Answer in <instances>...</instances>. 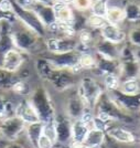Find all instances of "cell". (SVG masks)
I'll use <instances>...</instances> for the list:
<instances>
[{
	"instance_id": "ee69618b",
	"label": "cell",
	"mask_w": 140,
	"mask_h": 148,
	"mask_svg": "<svg viewBox=\"0 0 140 148\" xmlns=\"http://www.w3.org/2000/svg\"><path fill=\"white\" fill-rule=\"evenodd\" d=\"M135 56L137 58V60L140 61V49H138L137 51H135Z\"/></svg>"
},
{
	"instance_id": "3957f363",
	"label": "cell",
	"mask_w": 140,
	"mask_h": 148,
	"mask_svg": "<svg viewBox=\"0 0 140 148\" xmlns=\"http://www.w3.org/2000/svg\"><path fill=\"white\" fill-rule=\"evenodd\" d=\"M18 22V21H17ZM16 23L12 25V30H11V37L13 40L14 48L25 54H33L40 51L41 44H42V39L38 34H36L33 31L25 28L20 22V25H16Z\"/></svg>"
},
{
	"instance_id": "4316f807",
	"label": "cell",
	"mask_w": 140,
	"mask_h": 148,
	"mask_svg": "<svg viewBox=\"0 0 140 148\" xmlns=\"http://www.w3.org/2000/svg\"><path fill=\"white\" fill-rule=\"evenodd\" d=\"M119 91L127 95H136L140 93L139 79H129L120 82Z\"/></svg>"
},
{
	"instance_id": "f6af8a7d",
	"label": "cell",
	"mask_w": 140,
	"mask_h": 148,
	"mask_svg": "<svg viewBox=\"0 0 140 148\" xmlns=\"http://www.w3.org/2000/svg\"><path fill=\"white\" fill-rule=\"evenodd\" d=\"M99 148H109V147H108V145H107V144H106V142H105V144H104V145H102Z\"/></svg>"
},
{
	"instance_id": "2e32d148",
	"label": "cell",
	"mask_w": 140,
	"mask_h": 148,
	"mask_svg": "<svg viewBox=\"0 0 140 148\" xmlns=\"http://www.w3.org/2000/svg\"><path fill=\"white\" fill-rule=\"evenodd\" d=\"M66 116L72 121L79 119L85 111L86 106L82 99L79 97L77 92H74L71 96H68L66 101Z\"/></svg>"
},
{
	"instance_id": "9a60e30c",
	"label": "cell",
	"mask_w": 140,
	"mask_h": 148,
	"mask_svg": "<svg viewBox=\"0 0 140 148\" xmlns=\"http://www.w3.org/2000/svg\"><path fill=\"white\" fill-rule=\"evenodd\" d=\"M106 136L110 140H114L116 143L120 144H126V145H131L136 143V136L128 130L127 128L113 124L108 130H106Z\"/></svg>"
},
{
	"instance_id": "d4e9b609",
	"label": "cell",
	"mask_w": 140,
	"mask_h": 148,
	"mask_svg": "<svg viewBox=\"0 0 140 148\" xmlns=\"http://www.w3.org/2000/svg\"><path fill=\"white\" fill-rule=\"evenodd\" d=\"M106 138H107V136H106L105 132L96 130V128H91L87 134L84 145H86L89 148H99L102 145L105 144Z\"/></svg>"
},
{
	"instance_id": "ab89813d",
	"label": "cell",
	"mask_w": 140,
	"mask_h": 148,
	"mask_svg": "<svg viewBox=\"0 0 140 148\" xmlns=\"http://www.w3.org/2000/svg\"><path fill=\"white\" fill-rule=\"evenodd\" d=\"M0 11L12 12V1L11 0H0Z\"/></svg>"
},
{
	"instance_id": "d590c367",
	"label": "cell",
	"mask_w": 140,
	"mask_h": 148,
	"mask_svg": "<svg viewBox=\"0 0 140 148\" xmlns=\"http://www.w3.org/2000/svg\"><path fill=\"white\" fill-rule=\"evenodd\" d=\"M94 2V0H72L71 7L73 10H76L79 12H86L91 10V7Z\"/></svg>"
},
{
	"instance_id": "8d00e7d4",
	"label": "cell",
	"mask_w": 140,
	"mask_h": 148,
	"mask_svg": "<svg viewBox=\"0 0 140 148\" xmlns=\"http://www.w3.org/2000/svg\"><path fill=\"white\" fill-rule=\"evenodd\" d=\"M127 39L130 42V45L140 49V25L130 29V31L127 33Z\"/></svg>"
},
{
	"instance_id": "30bf717a",
	"label": "cell",
	"mask_w": 140,
	"mask_h": 148,
	"mask_svg": "<svg viewBox=\"0 0 140 148\" xmlns=\"http://www.w3.org/2000/svg\"><path fill=\"white\" fill-rule=\"evenodd\" d=\"M54 127L56 134V144L70 145L72 140V119L66 115L56 114L54 117Z\"/></svg>"
},
{
	"instance_id": "8fae6325",
	"label": "cell",
	"mask_w": 140,
	"mask_h": 148,
	"mask_svg": "<svg viewBox=\"0 0 140 148\" xmlns=\"http://www.w3.org/2000/svg\"><path fill=\"white\" fill-rule=\"evenodd\" d=\"M27 59V54L19 51L16 48L8 51L0 62V68L9 73L17 74L20 72Z\"/></svg>"
},
{
	"instance_id": "f35d334b",
	"label": "cell",
	"mask_w": 140,
	"mask_h": 148,
	"mask_svg": "<svg viewBox=\"0 0 140 148\" xmlns=\"http://www.w3.org/2000/svg\"><path fill=\"white\" fill-rule=\"evenodd\" d=\"M54 146L55 143L42 133V135L40 136V138L38 140L37 148H54Z\"/></svg>"
},
{
	"instance_id": "d6a6232c",
	"label": "cell",
	"mask_w": 140,
	"mask_h": 148,
	"mask_svg": "<svg viewBox=\"0 0 140 148\" xmlns=\"http://www.w3.org/2000/svg\"><path fill=\"white\" fill-rule=\"evenodd\" d=\"M103 82L105 92H113V91L119 90L122 80L117 74H106L103 76Z\"/></svg>"
},
{
	"instance_id": "bcb514c9",
	"label": "cell",
	"mask_w": 140,
	"mask_h": 148,
	"mask_svg": "<svg viewBox=\"0 0 140 148\" xmlns=\"http://www.w3.org/2000/svg\"><path fill=\"white\" fill-rule=\"evenodd\" d=\"M139 112H140V108H139Z\"/></svg>"
},
{
	"instance_id": "f546056e",
	"label": "cell",
	"mask_w": 140,
	"mask_h": 148,
	"mask_svg": "<svg viewBox=\"0 0 140 148\" xmlns=\"http://www.w3.org/2000/svg\"><path fill=\"white\" fill-rule=\"evenodd\" d=\"M14 110H16V104L7 99L3 96V94H1L0 92V119L14 116Z\"/></svg>"
},
{
	"instance_id": "44dd1931",
	"label": "cell",
	"mask_w": 140,
	"mask_h": 148,
	"mask_svg": "<svg viewBox=\"0 0 140 148\" xmlns=\"http://www.w3.org/2000/svg\"><path fill=\"white\" fill-rule=\"evenodd\" d=\"M53 9H54L56 21L73 25L74 19H75V13H74L73 8L70 5L64 3L61 0H57L53 3Z\"/></svg>"
},
{
	"instance_id": "83f0119b",
	"label": "cell",
	"mask_w": 140,
	"mask_h": 148,
	"mask_svg": "<svg viewBox=\"0 0 140 148\" xmlns=\"http://www.w3.org/2000/svg\"><path fill=\"white\" fill-rule=\"evenodd\" d=\"M18 79L19 76H17V74L9 73L3 69L0 68V92L10 91L12 84Z\"/></svg>"
},
{
	"instance_id": "52a82bcc",
	"label": "cell",
	"mask_w": 140,
	"mask_h": 148,
	"mask_svg": "<svg viewBox=\"0 0 140 148\" xmlns=\"http://www.w3.org/2000/svg\"><path fill=\"white\" fill-rule=\"evenodd\" d=\"M25 130V124L17 116L0 119V134L7 143L19 140Z\"/></svg>"
},
{
	"instance_id": "6da1fadb",
	"label": "cell",
	"mask_w": 140,
	"mask_h": 148,
	"mask_svg": "<svg viewBox=\"0 0 140 148\" xmlns=\"http://www.w3.org/2000/svg\"><path fill=\"white\" fill-rule=\"evenodd\" d=\"M94 113L95 116L111 124H130L134 122L132 116L116 104L107 92H104L99 97L94 108Z\"/></svg>"
},
{
	"instance_id": "603a6c76",
	"label": "cell",
	"mask_w": 140,
	"mask_h": 148,
	"mask_svg": "<svg viewBox=\"0 0 140 148\" xmlns=\"http://www.w3.org/2000/svg\"><path fill=\"white\" fill-rule=\"evenodd\" d=\"M43 133V123L37 122V123H32L25 125V134L28 138V142L31 145L32 148H37L38 140L40 138V136Z\"/></svg>"
},
{
	"instance_id": "9c48e42d",
	"label": "cell",
	"mask_w": 140,
	"mask_h": 148,
	"mask_svg": "<svg viewBox=\"0 0 140 148\" xmlns=\"http://www.w3.org/2000/svg\"><path fill=\"white\" fill-rule=\"evenodd\" d=\"M46 82H49L56 91L60 92L71 90L76 84L75 74L68 70H60V69H55Z\"/></svg>"
},
{
	"instance_id": "5b68a950",
	"label": "cell",
	"mask_w": 140,
	"mask_h": 148,
	"mask_svg": "<svg viewBox=\"0 0 140 148\" xmlns=\"http://www.w3.org/2000/svg\"><path fill=\"white\" fill-rule=\"evenodd\" d=\"M11 1H12V11L17 20H18V22H20L22 25H25V28L30 29L31 31H33L40 38L44 39L46 33H48L46 28L41 22V20L39 19L37 13L32 9L20 6L16 0H11Z\"/></svg>"
},
{
	"instance_id": "ffe728a7",
	"label": "cell",
	"mask_w": 140,
	"mask_h": 148,
	"mask_svg": "<svg viewBox=\"0 0 140 148\" xmlns=\"http://www.w3.org/2000/svg\"><path fill=\"white\" fill-rule=\"evenodd\" d=\"M119 77L120 80H129V79H139L140 77V61L137 59L119 61Z\"/></svg>"
},
{
	"instance_id": "7402d4cb",
	"label": "cell",
	"mask_w": 140,
	"mask_h": 148,
	"mask_svg": "<svg viewBox=\"0 0 140 148\" xmlns=\"http://www.w3.org/2000/svg\"><path fill=\"white\" fill-rule=\"evenodd\" d=\"M89 130L91 128L85 123H83L81 119H75V121H73L72 122V140H71L70 145L84 144Z\"/></svg>"
},
{
	"instance_id": "7c38bea8",
	"label": "cell",
	"mask_w": 140,
	"mask_h": 148,
	"mask_svg": "<svg viewBox=\"0 0 140 148\" xmlns=\"http://www.w3.org/2000/svg\"><path fill=\"white\" fill-rule=\"evenodd\" d=\"M109 96L114 99L116 104L118 105L122 110H124L127 113L135 111H139L140 108V93L136 95H127L124 94L119 90L113 91V92H107Z\"/></svg>"
},
{
	"instance_id": "484cf974",
	"label": "cell",
	"mask_w": 140,
	"mask_h": 148,
	"mask_svg": "<svg viewBox=\"0 0 140 148\" xmlns=\"http://www.w3.org/2000/svg\"><path fill=\"white\" fill-rule=\"evenodd\" d=\"M105 19H106L107 23L119 25L122 22H124V21L126 20V19H125V12H124V9L120 8V7H117V6L108 7Z\"/></svg>"
},
{
	"instance_id": "e575fe53",
	"label": "cell",
	"mask_w": 140,
	"mask_h": 148,
	"mask_svg": "<svg viewBox=\"0 0 140 148\" xmlns=\"http://www.w3.org/2000/svg\"><path fill=\"white\" fill-rule=\"evenodd\" d=\"M108 0H94L93 5L91 7V13L98 17H106L107 9H108Z\"/></svg>"
},
{
	"instance_id": "5bb4252c",
	"label": "cell",
	"mask_w": 140,
	"mask_h": 148,
	"mask_svg": "<svg viewBox=\"0 0 140 148\" xmlns=\"http://www.w3.org/2000/svg\"><path fill=\"white\" fill-rule=\"evenodd\" d=\"M98 32L103 40L117 45H122L127 40V33L122 28H120V25L106 23Z\"/></svg>"
},
{
	"instance_id": "7a4b0ae2",
	"label": "cell",
	"mask_w": 140,
	"mask_h": 148,
	"mask_svg": "<svg viewBox=\"0 0 140 148\" xmlns=\"http://www.w3.org/2000/svg\"><path fill=\"white\" fill-rule=\"evenodd\" d=\"M28 99L33 106V108L37 112L41 123H49L54 119L56 115L54 103H53V99L51 97L49 91L45 87H36L34 90H32Z\"/></svg>"
},
{
	"instance_id": "1f68e13d",
	"label": "cell",
	"mask_w": 140,
	"mask_h": 148,
	"mask_svg": "<svg viewBox=\"0 0 140 148\" xmlns=\"http://www.w3.org/2000/svg\"><path fill=\"white\" fill-rule=\"evenodd\" d=\"M11 92H13L14 94H17L18 96L22 97H29V95L31 94L32 90L30 88V85L28 84V82L22 79H18L11 86Z\"/></svg>"
},
{
	"instance_id": "8992f818",
	"label": "cell",
	"mask_w": 140,
	"mask_h": 148,
	"mask_svg": "<svg viewBox=\"0 0 140 148\" xmlns=\"http://www.w3.org/2000/svg\"><path fill=\"white\" fill-rule=\"evenodd\" d=\"M44 59H46L50 61L54 68L60 69V70H68L73 74H79L82 70L79 66V52L75 51H71V52H66V53H48V54H41Z\"/></svg>"
},
{
	"instance_id": "836d02e7",
	"label": "cell",
	"mask_w": 140,
	"mask_h": 148,
	"mask_svg": "<svg viewBox=\"0 0 140 148\" xmlns=\"http://www.w3.org/2000/svg\"><path fill=\"white\" fill-rule=\"evenodd\" d=\"M106 23H107V21L103 17H98V16L92 14V13H89L86 17V28H89L92 30L99 31Z\"/></svg>"
},
{
	"instance_id": "e0dca14e",
	"label": "cell",
	"mask_w": 140,
	"mask_h": 148,
	"mask_svg": "<svg viewBox=\"0 0 140 148\" xmlns=\"http://www.w3.org/2000/svg\"><path fill=\"white\" fill-rule=\"evenodd\" d=\"M29 9H32L34 12L37 13V16L41 20V22L44 25L45 28H49L51 25L56 22V17H55L53 6L44 5V3H40V2L34 1Z\"/></svg>"
},
{
	"instance_id": "ba28073f",
	"label": "cell",
	"mask_w": 140,
	"mask_h": 148,
	"mask_svg": "<svg viewBox=\"0 0 140 148\" xmlns=\"http://www.w3.org/2000/svg\"><path fill=\"white\" fill-rule=\"evenodd\" d=\"M44 48L48 53H66L75 51L77 48L76 38L50 37L44 39Z\"/></svg>"
},
{
	"instance_id": "74e56055",
	"label": "cell",
	"mask_w": 140,
	"mask_h": 148,
	"mask_svg": "<svg viewBox=\"0 0 140 148\" xmlns=\"http://www.w3.org/2000/svg\"><path fill=\"white\" fill-rule=\"evenodd\" d=\"M53 121H51L49 123L43 124V134L45 136H48L50 139H52L55 143V145H56V134H55V127Z\"/></svg>"
},
{
	"instance_id": "b9f144b4",
	"label": "cell",
	"mask_w": 140,
	"mask_h": 148,
	"mask_svg": "<svg viewBox=\"0 0 140 148\" xmlns=\"http://www.w3.org/2000/svg\"><path fill=\"white\" fill-rule=\"evenodd\" d=\"M36 2H40V3H44V5H50V6H53L54 1L53 0H34Z\"/></svg>"
},
{
	"instance_id": "f1b7e54d",
	"label": "cell",
	"mask_w": 140,
	"mask_h": 148,
	"mask_svg": "<svg viewBox=\"0 0 140 148\" xmlns=\"http://www.w3.org/2000/svg\"><path fill=\"white\" fill-rule=\"evenodd\" d=\"M125 12V19L130 22H139L140 21V5L137 2H128L122 8Z\"/></svg>"
},
{
	"instance_id": "4dcf8cb0",
	"label": "cell",
	"mask_w": 140,
	"mask_h": 148,
	"mask_svg": "<svg viewBox=\"0 0 140 148\" xmlns=\"http://www.w3.org/2000/svg\"><path fill=\"white\" fill-rule=\"evenodd\" d=\"M79 66L82 71L83 70L94 71L96 69V58H95V54H93L91 52L79 53Z\"/></svg>"
},
{
	"instance_id": "4fadbf2b",
	"label": "cell",
	"mask_w": 140,
	"mask_h": 148,
	"mask_svg": "<svg viewBox=\"0 0 140 148\" xmlns=\"http://www.w3.org/2000/svg\"><path fill=\"white\" fill-rule=\"evenodd\" d=\"M14 116L20 118L25 125L40 122L37 112L33 108V106L30 103V101H29L28 97L20 99V101L16 104Z\"/></svg>"
},
{
	"instance_id": "cb8c5ba5",
	"label": "cell",
	"mask_w": 140,
	"mask_h": 148,
	"mask_svg": "<svg viewBox=\"0 0 140 148\" xmlns=\"http://www.w3.org/2000/svg\"><path fill=\"white\" fill-rule=\"evenodd\" d=\"M34 68L37 71L38 75L44 81H48L49 77L51 76V74L53 73L55 69L54 65L51 63L50 61H48L46 59H44L43 56H39L36 62H34Z\"/></svg>"
},
{
	"instance_id": "d6986e66",
	"label": "cell",
	"mask_w": 140,
	"mask_h": 148,
	"mask_svg": "<svg viewBox=\"0 0 140 148\" xmlns=\"http://www.w3.org/2000/svg\"><path fill=\"white\" fill-rule=\"evenodd\" d=\"M95 54H98L107 59H113V60H118L119 58V50H120V45L110 43L106 40H103L99 37L97 42L95 43Z\"/></svg>"
},
{
	"instance_id": "277c9868",
	"label": "cell",
	"mask_w": 140,
	"mask_h": 148,
	"mask_svg": "<svg viewBox=\"0 0 140 148\" xmlns=\"http://www.w3.org/2000/svg\"><path fill=\"white\" fill-rule=\"evenodd\" d=\"M76 92L84 102L86 107L94 110L105 90L96 79L92 76H84L79 82Z\"/></svg>"
},
{
	"instance_id": "60d3db41",
	"label": "cell",
	"mask_w": 140,
	"mask_h": 148,
	"mask_svg": "<svg viewBox=\"0 0 140 148\" xmlns=\"http://www.w3.org/2000/svg\"><path fill=\"white\" fill-rule=\"evenodd\" d=\"M3 148H25L22 144L20 142H10V143H7L6 146Z\"/></svg>"
},
{
	"instance_id": "ac0fdd59",
	"label": "cell",
	"mask_w": 140,
	"mask_h": 148,
	"mask_svg": "<svg viewBox=\"0 0 140 148\" xmlns=\"http://www.w3.org/2000/svg\"><path fill=\"white\" fill-rule=\"evenodd\" d=\"M96 58V71L98 74L102 76L106 74H117L119 75V69H120V63L119 60H113V59H107L98 54H95Z\"/></svg>"
},
{
	"instance_id": "7bdbcfd3",
	"label": "cell",
	"mask_w": 140,
	"mask_h": 148,
	"mask_svg": "<svg viewBox=\"0 0 140 148\" xmlns=\"http://www.w3.org/2000/svg\"><path fill=\"white\" fill-rule=\"evenodd\" d=\"M67 148H89V147H87L84 144H79V145H70Z\"/></svg>"
}]
</instances>
